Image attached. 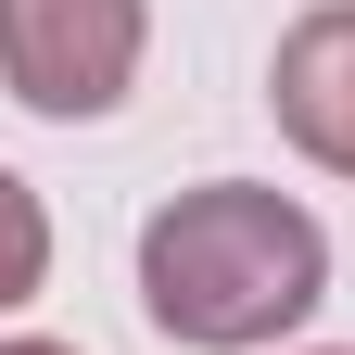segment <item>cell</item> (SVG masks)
I'll return each mask as SVG.
<instances>
[{
	"label": "cell",
	"instance_id": "1",
	"mask_svg": "<svg viewBox=\"0 0 355 355\" xmlns=\"http://www.w3.org/2000/svg\"><path fill=\"white\" fill-rule=\"evenodd\" d=\"M140 279L178 343H266L318 304V229L279 191H203V203L153 216Z\"/></svg>",
	"mask_w": 355,
	"mask_h": 355
},
{
	"label": "cell",
	"instance_id": "2",
	"mask_svg": "<svg viewBox=\"0 0 355 355\" xmlns=\"http://www.w3.org/2000/svg\"><path fill=\"white\" fill-rule=\"evenodd\" d=\"M127 51H140V0H0V64L38 114H102Z\"/></svg>",
	"mask_w": 355,
	"mask_h": 355
},
{
	"label": "cell",
	"instance_id": "3",
	"mask_svg": "<svg viewBox=\"0 0 355 355\" xmlns=\"http://www.w3.org/2000/svg\"><path fill=\"white\" fill-rule=\"evenodd\" d=\"M279 114H292L330 165H355V13H318V26L279 51Z\"/></svg>",
	"mask_w": 355,
	"mask_h": 355
},
{
	"label": "cell",
	"instance_id": "4",
	"mask_svg": "<svg viewBox=\"0 0 355 355\" xmlns=\"http://www.w3.org/2000/svg\"><path fill=\"white\" fill-rule=\"evenodd\" d=\"M38 279V216H26V191H13V178H0V304H13Z\"/></svg>",
	"mask_w": 355,
	"mask_h": 355
},
{
	"label": "cell",
	"instance_id": "5",
	"mask_svg": "<svg viewBox=\"0 0 355 355\" xmlns=\"http://www.w3.org/2000/svg\"><path fill=\"white\" fill-rule=\"evenodd\" d=\"M13 355H51V343H13Z\"/></svg>",
	"mask_w": 355,
	"mask_h": 355
}]
</instances>
